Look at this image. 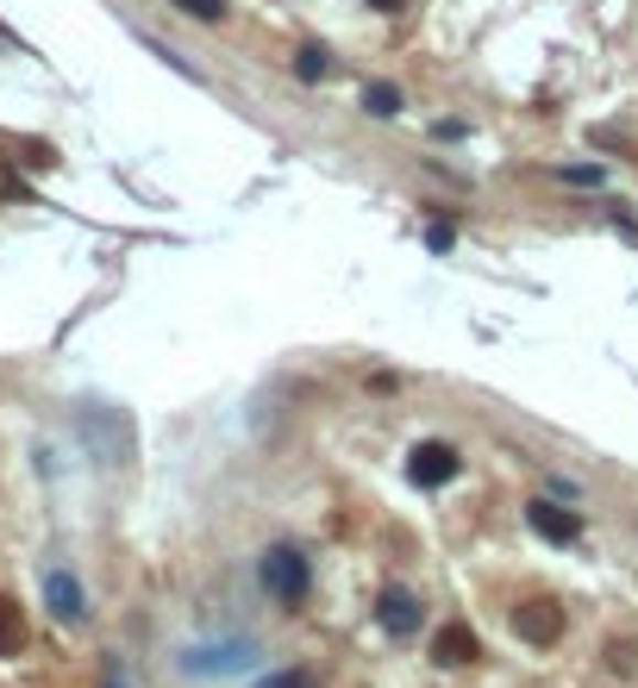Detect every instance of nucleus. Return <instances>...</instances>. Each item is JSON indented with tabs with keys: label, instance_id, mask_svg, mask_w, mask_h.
<instances>
[{
	"label": "nucleus",
	"instance_id": "2eb2a0df",
	"mask_svg": "<svg viewBox=\"0 0 638 688\" xmlns=\"http://www.w3.org/2000/svg\"><path fill=\"white\" fill-rule=\"evenodd\" d=\"M107 688H126V682H119V669H107Z\"/></svg>",
	"mask_w": 638,
	"mask_h": 688
},
{
	"label": "nucleus",
	"instance_id": "39448f33",
	"mask_svg": "<svg viewBox=\"0 0 638 688\" xmlns=\"http://www.w3.org/2000/svg\"><path fill=\"white\" fill-rule=\"evenodd\" d=\"M483 657V645H476V632L464 626V620H445L439 626V638H432V664H445V669H464Z\"/></svg>",
	"mask_w": 638,
	"mask_h": 688
},
{
	"label": "nucleus",
	"instance_id": "f257e3e1",
	"mask_svg": "<svg viewBox=\"0 0 638 688\" xmlns=\"http://www.w3.org/2000/svg\"><path fill=\"white\" fill-rule=\"evenodd\" d=\"M257 576H263V589L275 594V608H301L313 589V563L307 551H294V545H270V551L257 557Z\"/></svg>",
	"mask_w": 638,
	"mask_h": 688
},
{
	"label": "nucleus",
	"instance_id": "9d476101",
	"mask_svg": "<svg viewBox=\"0 0 638 688\" xmlns=\"http://www.w3.org/2000/svg\"><path fill=\"white\" fill-rule=\"evenodd\" d=\"M294 76H301V82H320V76H326V44H301V51H294Z\"/></svg>",
	"mask_w": 638,
	"mask_h": 688
},
{
	"label": "nucleus",
	"instance_id": "f03ea898",
	"mask_svg": "<svg viewBox=\"0 0 638 688\" xmlns=\"http://www.w3.org/2000/svg\"><path fill=\"white\" fill-rule=\"evenodd\" d=\"M457 470H464V458H457V444H445V439H425L420 451L407 458V482H413V488H445Z\"/></svg>",
	"mask_w": 638,
	"mask_h": 688
},
{
	"label": "nucleus",
	"instance_id": "6e6552de",
	"mask_svg": "<svg viewBox=\"0 0 638 688\" xmlns=\"http://www.w3.org/2000/svg\"><path fill=\"white\" fill-rule=\"evenodd\" d=\"M25 613H20V601L13 594H0V657H25Z\"/></svg>",
	"mask_w": 638,
	"mask_h": 688
},
{
	"label": "nucleus",
	"instance_id": "1a4fd4ad",
	"mask_svg": "<svg viewBox=\"0 0 638 688\" xmlns=\"http://www.w3.org/2000/svg\"><path fill=\"white\" fill-rule=\"evenodd\" d=\"M364 114L394 119V114H401V88H394V82H369V88H364Z\"/></svg>",
	"mask_w": 638,
	"mask_h": 688
},
{
	"label": "nucleus",
	"instance_id": "9b49d317",
	"mask_svg": "<svg viewBox=\"0 0 638 688\" xmlns=\"http://www.w3.org/2000/svg\"><path fill=\"white\" fill-rule=\"evenodd\" d=\"M175 7H182L188 20H207V25H219V20H226V0H175Z\"/></svg>",
	"mask_w": 638,
	"mask_h": 688
},
{
	"label": "nucleus",
	"instance_id": "0eeeda50",
	"mask_svg": "<svg viewBox=\"0 0 638 688\" xmlns=\"http://www.w3.org/2000/svg\"><path fill=\"white\" fill-rule=\"evenodd\" d=\"M376 620H382V632L407 638V632L420 626V601H413L407 589H382V601H376Z\"/></svg>",
	"mask_w": 638,
	"mask_h": 688
},
{
	"label": "nucleus",
	"instance_id": "4468645a",
	"mask_svg": "<svg viewBox=\"0 0 638 688\" xmlns=\"http://www.w3.org/2000/svg\"><path fill=\"white\" fill-rule=\"evenodd\" d=\"M364 7H376V13H401L407 0H364Z\"/></svg>",
	"mask_w": 638,
	"mask_h": 688
},
{
	"label": "nucleus",
	"instance_id": "7ed1b4c3",
	"mask_svg": "<svg viewBox=\"0 0 638 688\" xmlns=\"http://www.w3.org/2000/svg\"><path fill=\"white\" fill-rule=\"evenodd\" d=\"M513 632H520L526 645H558L563 638V608L558 601H520V608H513Z\"/></svg>",
	"mask_w": 638,
	"mask_h": 688
},
{
	"label": "nucleus",
	"instance_id": "f8f14e48",
	"mask_svg": "<svg viewBox=\"0 0 638 688\" xmlns=\"http://www.w3.org/2000/svg\"><path fill=\"white\" fill-rule=\"evenodd\" d=\"M451 238H457L451 219H432V226H425V245H432V250H451Z\"/></svg>",
	"mask_w": 638,
	"mask_h": 688
},
{
	"label": "nucleus",
	"instance_id": "ddd939ff",
	"mask_svg": "<svg viewBox=\"0 0 638 688\" xmlns=\"http://www.w3.org/2000/svg\"><path fill=\"white\" fill-rule=\"evenodd\" d=\"M270 688H307V676H301V669H289V676H275Z\"/></svg>",
	"mask_w": 638,
	"mask_h": 688
},
{
	"label": "nucleus",
	"instance_id": "20e7f679",
	"mask_svg": "<svg viewBox=\"0 0 638 688\" xmlns=\"http://www.w3.org/2000/svg\"><path fill=\"white\" fill-rule=\"evenodd\" d=\"M526 526L539 538H551V545H576L582 538V519L570 514V507H558V501H532V507H526Z\"/></svg>",
	"mask_w": 638,
	"mask_h": 688
},
{
	"label": "nucleus",
	"instance_id": "423d86ee",
	"mask_svg": "<svg viewBox=\"0 0 638 688\" xmlns=\"http://www.w3.org/2000/svg\"><path fill=\"white\" fill-rule=\"evenodd\" d=\"M44 601H51V613H57L63 626H82V613H88V608H82V582L69 570L44 576Z\"/></svg>",
	"mask_w": 638,
	"mask_h": 688
}]
</instances>
